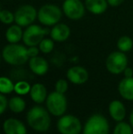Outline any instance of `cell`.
I'll use <instances>...</instances> for the list:
<instances>
[{
    "instance_id": "obj_1",
    "label": "cell",
    "mask_w": 133,
    "mask_h": 134,
    "mask_svg": "<svg viewBox=\"0 0 133 134\" xmlns=\"http://www.w3.org/2000/svg\"><path fill=\"white\" fill-rule=\"evenodd\" d=\"M27 121L34 131L45 132L48 131L51 124L49 111L41 106H34L27 112Z\"/></svg>"
},
{
    "instance_id": "obj_2",
    "label": "cell",
    "mask_w": 133,
    "mask_h": 134,
    "mask_svg": "<svg viewBox=\"0 0 133 134\" xmlns=\"http://www.w3.org/2000/svg\"><path fill=\"white\" fill-rule=\"evenodd\" d=\"M2 57L5 62L12 66H21L29 59L27 48L18 43H9L3 48Z\"/></svg>"
},
{
    "instance_id": "obj_3",
    "label": "cell",
    "mask_w": 133,
    "mask_h": 134,
    "mask_svg": "<svg viewBox=\"0 0 133 134\" xmlns=\"http://www.w3.org/2000/svg\"><path fill=\"white\" fill-rule=\"evenodd\" d=\"M62 11L57 5L53 4H46L37 11V19L42 25L53 27L59 23L62 18Z\"/></svg>"
},
{
    "instance_id": "obj_4",
    "label": "cell",
    "mask_w": 133,
    "mask_h": 134,
    "mask_svg": "<svg viewBox=\"0 0 133 134\" xmlns=\"http://www.w3.org/2000/svg\"><path fill=\"white\" fill-rule=\"evenodd\" d=\"M109 124L107 119L100 114H94L85 123L82 134H108Z\"/></svg>"
},
{
    "instance_id": "obj_5",
    "label": "cell",
    "mask_w": 133,
    "mask_h": 134,
    "mask_svg": "<svg viewBox=\"0 0 133 134\" xmlns=\"http://www.w3.org/2000/svg\"><path fill=\"white\" fill-rule=\"evenodd\" d=\"M47 109L50 114L56 117H61L67 110V99L64 94L53 91L48 96L46 100Z\"/></svg>"
},
{
    "instance_id": "obj_6",
    "label": "cell",
    "mask_w": 133,
    "mask_h": 134,
    "mask_svg": "<svg viewBox=\"0 0 133 134\" xmlns=\"http://www.w3.org/2000/svg\"><path fill=\"white\" fill-rule=\"evenodd\" d=\"M128 67V58L124 52L113 51L108 56L106 59V68L111 74L118 75L124 72Z\"/></svg>"
},
{
    "instance_id": "obj_7",
    "label": "cell",
    "mask_w": 133,
    "mask_h": 134,
    "mask_svg": "<svg viewBox=\"0 0 133 134\" xmlns=\"http://www.w3.org/2000/svg\"><path fill=\"white\" fill-rule=\"evenodd\" d=\"M57 131L60 134H79L82 125L80 120L73 115H63L57 123Z\"/></svg>"
},
{
    "instance_id": "obj_8",
    "label": "cell",
    "mask_w": 133,
    "mask_h": 134,
    "mask_svg": "<svg viewBox=\"0 0 133 134\" xmlns=\"http://www.w3.org/2000/svg\"><path fill=\"white\" fill-rule=\"evenodd\" d=\"M37 18V9L31 5H21L15 12V22L22 27L32 25Z\"/></svg>"
},
{
    "instance_id": "obj_9",
    "label": "cell",
    "mask_w": 133,
    "mask_h": 134,
    "mask_svg": "<svg viewBox=\"0 0 133 134\" xmlns=\"http://www.w3.org/2000/svg\"><path fill=\"white\" fill-rule=\"evenodd\" d=\"M47 30L41 27L38 25H32L27 27L24 30L23 34V40L24 44L27 47H32V46H38L39 43L45 38V35L47 33Z\"/></svg>"
},
{
    "instance_id": "obj_10",
    "label": "cell",
    "mask_w": 133,
    "mask_h": 134,
    "mask_svg": "<svg viewBox=\"0 0 133 134\" xmlns=\"http://www.w3.org/2000/svg\"><path fill=\"white\" fill-rule=\"evenodd\" d=\"M63 13L69 19L78 20L85 15V4L80 0H65L62 5Z\"/></svg>"
},
{
    "instance_id": "obj_11",
    "label": "cell",
    "mask_w": 133,
    "mask_h": 134,
    "mask_svg": "<svg viewBox=\"0 0 133 134\" xmlns=\"http://www.w3.org/2000/svg\"><path fill=\"white\" fill-rule=\"evenodd\" d=\"M67 78L71 83L76 85H81L89 80V72L85 68L81 66H74L68 69L67 72Z\"/></svg>"
},
{
    "instance_id": "obj_12",
    "label": "cell",
    "mask_w": 133,
    "mask_h": 134,
    "mask_svg": "<svg viewBox=\"0 0 133 134\" xmlns=\"http://www.w3.org/2000/svg\"><path fill=\"white\" fill-rule=\"evenodd\" d=\"M3 130L5 134H27L26 126L18 119H7L3 123Z\"/></svg>"
},
{
    "instance_id": "obj_13",
    "label": "cell",
    "mask_w": 133,
    "mask_h": 134,
    "mask_svg": "<svg viewBox=\"0 0 133 134\" xmlns=\"http://www.w3.org/2000/svg\"><path fill=\"white\" fill-rule=\"evenodd\" d=\"M50 37L57 42H64L70 36V28L64 23H57L49 31Z\"/></svg>"
},
{
    "instance_id": "obj_14",
    "label": "cell",
    "mask_w": 133,
    "mask_h": 134,
    "mask_svg": "<svg viewBox=\"0 0 133 134\" xmlns=\"http://www.w3.org/2000/svg\"><path fill=\"white\" fill-rule=\"evenodd\" d=\"M29 69L34 74L43 76L48 71V63L42 57H34L29 58Z\"/></svg>"
},
{
    "instance_id": "obj_15",
    "label": "cell",
    "mask_w": 133,
    "mask_h": 134,
    "mask_svg": "<svg viewBox=\"0 0 133 134\" xmlns=\"http://www.w3.org/2000/svg\"><path fill=\"white\" fill-rule=\"evenodd\" d=\"M108 111L114 120L119 122L122 121L126 116V109L121 101L119 100H113L110 102L108 106Z\"/></svg>"
},
{
    "instance_id": "obj_16",
    "label": "cell",
    "mask_w": 133,
    "mask_h": 134,
    "mask_svg": "<svg viewBox=\"0 0 133 134\" xmlns=\"http://www.w3.org/2000/svg\"><path fill=\"white\" fill-rule=\"evenodd\" d=\"M85 7L89 12L94 15H101L107 10L108 3L107 0H85Z\"/></svg>"
},
{
    "instance_id": "obj_17",
    "label": "cell",
    "mask_w": 133,
    "mask_h": 134,
    "mask_svg": "<svg viewBox=\"0 0 133 134\" xmlns=\"http://www.w3.org/2000/svg\"><path fill=\"white\" fill-rule=\"evenodd\" d=\"M118 88L123 99L127 100H133V77L122 79Z\"/></svg>"
},
{
    "instance_id": "obj_18",
    "label": "cell",
    "mask_w": 133,
    "mask_h": 134,
    "mask_svg": "<svg viewBox=\"0 0 133 134\" xmlns=\"http://www.w3.org/2000/svg\"><path fill=\"white\" fill-rule=\"evenodd\" d=\"M30 97L32 99L34 102L37 103V104H40L43 103L45 100H47V88L41 83H36L31 87L30 90Z\"/></svg>"
},
{
    "instance_id": "obj_19",
    "label": "cell",
    "mask_w": 133,
    "mask_h": 134,
    "mask_svg": "<svg viewBox=\"0 0 133 134\" xmlns=\"http://www.w3.org/2000/svg\"><path fill=\"white\" fill-rule=\"evenodd\" d=\"M24 31L19 25H11L5 31V39L8 43H18L23 38Z\"/></svg>"
},
{
    "instance_id": "obj_20",
    "label": "cell",
    "mask_w": 133,
    "mask_h": 134,
    "mask_svg": "<svg viewBox=\"0 0 133 134\" xmlns=\"http://www.w3.org/2000/svg\"><path fill=\"white\" fill-rule=\"evenodd\" d=\"M8 108L15 113H21L26 109V102L20 97H13L8 101Z\"/></svg>"
},
{
    "instance_id": "obj_21",
    "label": "cell",
    "mask_w": 133,
    "mask_h": 134,
    "mask_svg": "<svg viewBox=\"0 0 133 134\" xmlns=\"http://www.w3.org/2000/svg\"><path fill=\"white\" fill-rule=\"evenodd\" d=\"M117 47L119 51L121 52H129L133 48V40L129 36H122L117 41Z\"/></svg>"
},
{
    "instance_id": "obj_22",
    "label": "cell",
    "mask_w": 133,
    "mask_h": 134,
    "mask_svg": "<svg viewBox=\"0 0 133 134\" xmlns=\"http://www.w3.org/2000/svg\"><path fill=\"white\" fill-rule=\"evenodd\" d=\"M15 90V84L10 79L1 77L0 79V92L2 94H10Z\"/></svg>"
},
{
    "instance_id": "obj_23",
    "label": "cell",
    "mask_w": 133,
    "mask_h": 134,
    "mask_svg": "<svg viewBox=\"0 0 133 134\" xmlns=\"http://www.w3.org/2000/svg\"><path fill=\"white\" fill-rule=\"evenodd\" d=\"M31 86L27 81L20 80L15 84V92L18 95H27L30 92Z\"/></svg>"
},
{
    "instance_id": "obj_24",
    "label": "cell",
    "mask_w": 133,
    "mask_h": 134,
    "mask_svg": "<svg viewBox=\"0 0 133 134\" xmlns=\"http://www.w3.org/2000/svg\"><path fill=\"white\" fill-rule=\"evenodd\" d=\"M133 128L131 125L127 122L119 121L115 126V129L113 131V134H133Z\"/></svg>"
},
{
    "instance_id": "obj_25",
    "label": "cell",
    "mask_w": 133,
    "mask_h": 134,
    "mask_svg": "<svg viewBox=\"0 0 133 134\" xmlns=\"http://www.w3.org/2000/svg\"><path fill=\"white\" fill-rule=\"evenodd\" d=\"M54 40L52 38H44L38 45L40 52L44 54H48L54 49Z\"/></svg>"
},
{
    "instance_id": "obj_26",
    "label": "cell",
    "mask_w": 133,
    "mask_h": 134,
    "mask_svg": "<svg viewBox=\"0 0 133 134\" xmlns=\"http://www.w3.org/2000/svg\"><path fill=\"white\" fill-rule=\"evenodd\" d=\"M0 19L5 25H12L15 22V14L7 9H2L0 11Z\"/></svg>"
},
{
    "instance_id": "obj_27",
    "label": "cell",
    "mask_w": 133,
    "mask_h": 134,
    "mask_svg": "<svg viewBox=\"0 0 133 134\" xmlns=\"http://www.w3.org/2000/svg\"><path fill=\"white\" fill-rule=\"evenodd\" d=\"M55 88H56V91L59 92V93L65 94L67 92V88H68V84H67L66 80L61 79V80H59L56 82Z\"/></svg>"
},
{
    "instance_id": "obj_28",
    "label": "cell",
    "mask_w": 133,
    "mask_h": 134,
    "mask_svg": "<svg viewBox=\"0 0 133 134\" xmlns=\"http://www.w3.org/2000/svg\"><path fill=\"white\" fill-rule=\"evenodd\" d=\"M7 106H8V102L7 99L5 98V94H0V113L3 114L5 112V110L7 109Z\"/></svg>"
},
{
    "instance_id": "obj_29",
    "label": "cell",
    "mask_w": 133,
    "mask_h": 134,
    "mask_svg": "<svg viewBox=\"0 0 133 134\" xmlns=\"http://www.w3.org/2000/svg\"><path fill=\"white\" fill-rule=\"evenodd\" d=\"M39 51H40L39 48H37V46H32V47H28V48H27V53H28L29 58L38 56Z\"/></svg>"
},
{
    "instance_id": "obj_30",
    "label": "cell",
    "mask_w": 133,
    "mask_h": 134,
    "mask_svg": "<svg viewBox=\"0 0 133 134\" xmlns=\"http://www.w3.org/2000/svg\"><path fill=\"white\" fill-rule=\"evenodd\" d=\"M107 1L110 7H118V5H121L125 0H107Z\"/></svg>"
},
{
    "instance_id": "obj_31",
    "label": "cell",
    "mask_w": 133,
    "mask_h": 134,
    "mask_svg": "<svg viewBox=\"0 0 133 134\" xmlns=\"http://www.w3.org/2000/svg\"><path fill=\"white\" fill-rule=\"evenodd\" d=\"M123 73H124L125 78H131V77H133V69L131 68L127 67Z\"/></svg>"
},
{
    "instance_id": "obj_32",
    "label": "cell",
    "mask_w": 133,
    "mask_h": 134,
    "mask_svg": "<svg viewBox=\"0 0 133 134\" xmlns=\"http://www.w3.org/2000/svg\"><path fill=\"white\" fill-rule=\"evenodd\" d=\"M130 123L131 125V127L133 128V110L130 112Z\"/></svg>"
}]
</instances>
